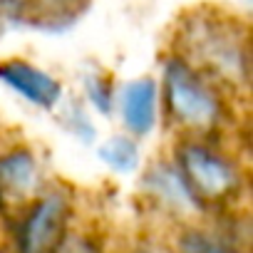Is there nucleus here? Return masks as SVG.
Segmentation results:
<instances>
[{
	"label": "nucleus",
	"mask_w": 253,
	"mask_h": 253,
	"mask_svg": "<svg viewBox=\"0 0 253 253\" xmlns=\"http://www.w3.org/2000/svg\"><path fill=\"white\" fill-rule=\"evenodd\" d=\"M179 57L211 82L248 84V35L236 18L221 10H191L179 25Z\"/></svg>",
	"instance_id": "nucleus-1"
},
{
	"label": "nucleus",
	"mask_w": 253,
	"mask_h": 253,
	"mask_svg": "<svg viewBox=\"0 0 253 253\" xmlns=\"http://www.w3.org/2000/svg\"><path fill=\"white\" fill-rule=\"evenodd\" d=\"M164 94L171 119L189 132H209L221 117V99L213 82L179 55L164 62Z\"/></svg>",
	"instance_id": "nucleus-2"
},
{
	"label": "nucleus",
	"mask_w": 253,
	"mask_h": 253,
	"mask_svg": "<svg viewBox=\"0 0 253 253\" xmlns=\"http://www.w3.org/2000/svg\"><path fill=\"white\" fill-rule=\"evenodd\" d=\"M179 169L201 206L231 199L241 184L236 164L201 142H189L179 149Z\"/></svg>",
	"instance_id": "nucleus-3"
},
{
	"label": "nucleus",
	"mask_w": 253,
	"mask_h": 253,
	"mask_svg": "<svg viewBox=\"0 0 253 253\" xmlns=\"http://www.w3.org/2000/svg\"><path fill=\"white\" fill-rule=\"evenodd\" d=\"M70 199L62 191H47L23 213L15 228V253H55L65 236Z\"/></svg>",
	"instance_id": "nucleus-4"
},
{
	"label": "nucleus",
	"mask_w": 253,
	"mask_h": 253,
	"mask_svg": "<svg viewBox=\"0 0 253 253\" xmlns=\"http://www.w3.org/2000/svg\"><path fill=\"white\" fill-rule=\"evenodd\" d=\"M144 189L171 216H194L204 209L176 164L169 162L152 164L144 176Z\"/></svg>",
	"instance_id": "nucleus-5"
},
{
	"label": "nucleus",
	"mask_w": 253,
	"mask_h": 253,
	"mask_svg": "<svg viewBox=\"0 0 253 253\" xmlns=\"http://www.w3.org/2000/svg\"><path fill=\"white\" fill-rule=\"evenodd\" d=\"M159 84L152 77H139L126 82L119 92V114L124 126L134 137H147L157 124Z\"/></svg>",
	"instance_id": "nucleus-6"
},
{
	"label": "nucleus",
	"mask_w": 253,
	"mask_h": 253,
	"mask_svg": "<svg viewBox=\"0 0 253 253\" xmlns=\"http://www.w3.org/2000/svg\"><path fill=\"white\" fill-rule=\"evenodd\" d=\"M0 82L23 94V99L33 102L35 107H55L60 99V82L47 75L45 70L25 62V60H5L0 62Z\"/></svg>",
	"instance_id": "nucleus-7"
},
{
	"label": "nucleus",
	"mask_w": 253,
	"mask_h": 253,
	"mask_svg": "<svg viewBox=\"0 0 253 253\" xmlns=\"http://www.w3.org/2000/svg\"><path fill=\"white\" fill-rule=\"evenodd\" d=\"M40 167L28 149H13L0 157V201H25L35 194Z\"/></svg>",
	"instance_id": "nucleus-8"
},
{
	"label": "nucleus",
	"mask_w": 253,
	"mask_h": 253,
	"mask_svg": "<svg viewBox=\"0 0 253 253\" xmlns=\"http://www.w3.org/2000/svg\"><path fill=\"white\" fill-rule=\"evenodd\" d=\"M176 253H246L236 246L233 238L206 231V228H189L176 246Z\"/></svg>",
	"instance_id": "nucleus-9"
},
{
	"label": "nucleus",
	"mask_w": 253,
	"mask_h": 253,
	"mask_svg": "<svg viewBox=\"0 0 253 253\" xmlns=\"http://www.w3.org/2000/svg\"><path fill=\"white\" fill-rule=\"evenodd\" d=\"M99 159L117 174H129L137 169L139 164V149L137 142L126 134H117L112 139H107L99 147Z\"/></svg>",
	"instance_id": "nucleus-10"
},
{
	"label": "nucleus",
	"mask_w": 253,
	"mask_h": 253,
	"mask_svg": "<svg viewBox=\"0 0 253 253\" xmlns=\"http://www.w3.org/2000/svg\"><path fill=\"white\" fill-rule=\"evenodd\" d=\"M84 92H87V97H89V102L99 109V112H109V107H112V102H114V92H112V84L104 80V77H99V75H89L87 80H84Z\"/></svg>",
	"instance_id": "nucleus-11"
}]
</instances>
